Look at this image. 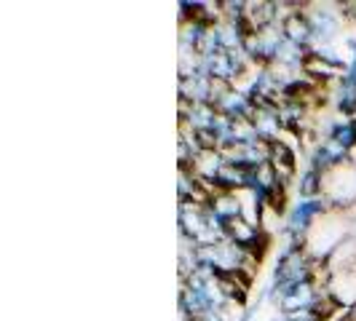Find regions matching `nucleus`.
I'll use <instances>...</instances> for the list:
<instances>
[{
  "instance_id": "nucleus-4",
  "label": "nucleus",
  "mask_w": 356,
  "mask_h": 321,
  "mask_svg": "<svg viewBox=\"0 0 356 321\" xmlns=\"http://www.w3.org/2000/svg\"><path fill=\"white\" fill-rule=\"evenodd\" d=\"M348 163H354V153L346 150L335 140H327V137H321L319 142L311 147V156H308V166L321 172V174H330V172H335L340 166H348Z\"/></svg>"
},
{
  "instance_id": "nucleus-9",
  "label": "nucleus",
  "mask_w": 356,
  "mask_h": 321,
  "mask_svg": "<svg viewBox=\"0 0 356 321\" xmlns=\"http://www.w3.org/2000/svg\"><path fill=\"white\" fill-rule=\"evenodd\" d=\"M324 137L327 140H335L338 145H343L346 150H356V124L354 118H335L330 121L327 129H324Z\"/></svg>"
},
{
  "instance_id": "nucleus-8",
  "label": "nucleus",
  "mask_w": 356,
  "mask_h": 321,
  "mask_svg": "<svg viewBox=\"0 0 356 321\" xmlns=\"http://www.w3.org/2000/svg\"><path fill=\"white\" fill-rule=\"evenodd\" d=\"M332 102H335V110H338L343 118H356V75L351 72H343L335 83V91H332Z\"/></svg>"
},
{
  "instance_id": "nucleus-2",
  "label": "nucleus",
  "mask_w": 356,
  "mask_h": 321,
  "mask_svg": "<svg viewBox=\"0 0 356 321\" xmlns=\"http://www.w3.org/2000/svg\"><path fill=\"white\" fill-rule=\"evenodd\" d=\"M330 201L321 198H298L284 214V225H282V236L284 241H295V244H305L311 231L316 228V220L330 212Z\"/></svg>"
},
{
  "instance_id": "nucleus-12",
  "label": "nucleus",
  "mask_w": 356,
  "mask_h": 321,
  "mask_svg": "<svg viewBox=\"0 0 356 321\" xmlns=\"http://www.w3.org/2000/svg\"><path fill=\"white\" fill-rule=\"evenodd\" d=\"M354 124H356V118H354Z\"/></svg>"
},
{
  "instance_id": "nucleus-6",
  "label": "nucleus",
  "mask_w": 356,
  "mask_h": 321,
  "mask_svg": "<svg viewBox=\"0 0 356 321\" xmlns=\"http://www.w3.org/2000/svg\"><path fill=\"white\" fill-rule=\"evenodd\" d=\"M214 110H217L220 115H225L228 121H233V124H244V121H252V115H254L257 105L252 102L250 94H247L244 89H236V86H231V89H228L222 97H220V99H217Z\"/></svg>"
},
{
  "instance_id": "nucleus-11",
  "label": "nucleus",
  "mask_w": 356,
  "mask_h": 321,
  "mask_svg": "<svg viewBox=\"0 0 356 321\" xmlns=\"http://www.w3.org/2000/svg\"><path fill=\"white\" fill-rule=\"evenodd\" d=\"M273 321H327V316H321V313H298V316H276Z\"/></svg>"
},
{
  "instance_id": "nucleus-1",
  "label": "nucleus",
  "mask_w": 356,
  "mask_h": 321,
  "mask_svg": "<svg viewBox=\"0 0 356 321\" xmlns=\"http://www.w3.org/2000/svg\"><path fill=\"white\" fill-rule=\"evenodd\" d=\"M316 268L319 263L311 257V252L305 249V244H295V241H284V247L276 257V268L270 276V286H268L266 297L276 300L284 292L316 281Z\"/></svg>"
},
{
  "instance_id": "nucleus-5",
  "label": "nucleus",
  "mask_w": 356,
  "mask_h": 321,
  "mask_svg": "<svg viewBox=\"0 0 356 321\" xmlns=\"http://www.w3.org/2000/svg\"><path fill=\"white\" fill-rule=\"evenodd\" d=\"M308 22L314 30V43L316 46H332L340 33V11H332V6H305ZM314 46V49H316Z\"/></svg>"
},
{
  "instance_id": "nucleus-7",
  "label": "nucleus",
  "mask_w": 356,
  "mask_h": 321,
  "mask_svg": "<svg viewBox=\"0 0 356 321\" xmlns=\"http://www.w3.org/2000/svg\"><path fill=\"white\" fill-rule=\"evenodd\" d=\"M305 6H298L295 3V8L282 19V33L289 43H295V46H300L305 51H311L316 43H314V30H311V22H308V14L303 11Z\"/></svg>"
},
{
  "instance_id": "nucleus-10",
  "label": "nucleus",
  "mask_w": 356,
  "mask_h": 321,
  "mask_svg": "<svg viewBox=\"0 0 356 321\" xmlns=\"http://www.w3.org/2000/svg\"><path fill=\"white\" fill-rule=\"evenodd\" d=\"M295 193L298 198H321L324 196V174L305 166V172H300V177L295 179Z\"/></svg>"
},
{
  "instance_id": "nucleus-3",
  "label": "nucleus",
  "mask_w": 356,
  "mask_h": 321,
  "mask_svg": "<svg viewBox=\"0 0 356 321\" xmlns=\"http://www.w3.org/2000/svg\"><path fill=\"white\" fill-rule=\"evenodd\" d=\"M201 65L212 81H220L225 86H236V81H241L250 72V67H254L244 51L209 54V56H201Z\"/></svg>"
}]
</instances>
